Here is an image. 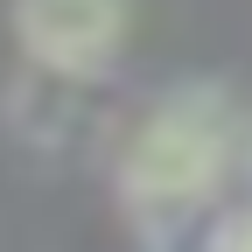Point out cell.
<instances>
[{"instance_id": "7a4b0ae2", "label": "cell", "mask_w": 252, "mask_h": 252, "mask_svg": "<svg viewBox=\"0 0 252 252\" xmlns=\"http://www.w3.org/2000/svg\"><path fill=\"white\" fill-rule=\"evenodd\" d=\"M14 35L42 70L98 77L126 42V0H14Z\"/></svg>"}, {"instance_id": "3957f363", "label": "cell", "mask_w": 252, "mask_h": 252, "mask_svg": "<svg viewBox=\"0 0 252 252\" xmlns=\"http://www.w3.org/2000/svg\"><path fill=\"white\" fill-rule=\"evenodd\" d=\"M217 252H252V217H245V224H231V238L217 245Z\"/></svg>"}, {"instance_id": "6da1fadb", "label": "cell", "mask_w": 252, "mask_h": 252, "mask_svg": "<svg viewBox=\"0 0 252 252\" xmlns=\"http://www.w3.org/2000/svg\"><path fill=\"white\" fill-rule=\"evenodd\" d=\"M231 161V112L217 91H168L119 154V196L140 217H175L203 203Z\"/></svg>"}]
</instances>
